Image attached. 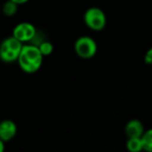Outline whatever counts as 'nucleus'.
Wrapping results in <instances>:
<instances>
[{
  "instance_id": "4468645a",
  "label": "nucleus",
  "mask_w": 152,
  "mask_h": 152,
  "mask_svg": "<svg viewBox=\"0 0 152 152\" xmlns=\"http://www.w3.org/2000/svg\"><path fill=\"white\" fill-rule=\"evenodd\" d=\"M5 150V143L0 139V152H3Z\"/></svg>"
},
{
  "instance_id": "f257e3e1",
  "label": "nucleus",
  "mask_w": 152,
  "mask_h": 152,
  "mask_svg": "<svg viewBox=\"0 0 152 152\" xmlns=\"http://www.w3.org/2000/svg\"><path fill=\"white\" fill-rule=\"evenodd\" d=\"M44 56L36 44H24L18 57V65L20 69L27 74H34L41 69Z\"/></svg>"
},
{
  "instance_id": "2eb2a0df",
  "label": "nucleus",
  "mask_w": 152,
  "mask_h": 152,
  "mask_svg": "<svg viewBox=\"0 0 152 152\" xmlns=\"http://www.w3.org/2000/svg\"><path fill=\"white\" fill-rule=\"evenodd\" d=\"M0 12H1V4H0Z\"/></svg>"
},
{
  "instance_id": "1a4fd4ad",
  "label": "nucleus",
  "mask_w": 152,
  "mask_h": 152,
  "mask_svg": "<svg viewBox=\"0 0 152 152\" xmlns=\"http://www.w3.org/2000/svg\"><path fill=\"white\" fill-rule=\"evenodd\" d=\"M18 7H19V5L16 2H14L12 0H7L1 7V12L7 17H12V16L16 15V13L18 12Z\"/></svg>"
},
{
  "instance_id": "9b49d317",
  "label": "nucleus",
  "mask_w": 152,
  "mask_h": 152,
  "mask_svg": "<svg viewBox=\"0 0 152 152\" xmlns=\"http://www.w3.org/2000/svg\"><path fill=\"white\" fill-rule=\"evenodd\" d=\"M37 46L39 47L41 53L43 54V56H49L53 53V50H54V47H53V44L51 42L47 40H43L41 42L37 43Z\"/></svg>"
},
{
  "instance_id": "423d86ee",
  "label": "nucleus",
  "mask_w": 152,
  "mask_h": 152,
  "mask_svg": "<svg viewBox=\"0 0 152 152\" xmlns=\"http://www.w3.org/2000/svg\"><path fill=\"white\" fill-rule=\"evenodd\" d=\"M18 127L17 124L11 119H5V120L0 122V139L4 143L10 142L17 135Z\"/></svg>"
},
{
  "instance_id": "6e6552de",
  "label": "nucleus",
  "mask_w": 152,
  "mask_h": 152,
  "mask_svg": "<svg viewBox=\"0 0 152 152\" xmlns=\"http://www.w3.org/2000/svg\"><path fill=\"white\" fill-rule=\"evenodd\" d=\"M126 148L130 152H141L143 150V143L141 137H127Z\"/></svg>"
},
{
  "instance_id": "9d476101",
  "label": "nucleus",
  "mask_w": 152,
  "mask_h": 152,
  "mask_svg": "<svg viewBox=\"0 0 152 152\" xmlns=\"http://www.w3.org/2000/svg\"><path fill=\"white\" fill-rule=\"evenodd\" d=\"M143 143V150L147 152H152V128L144 131L141 137Z\"/></svg>"
},
{
  "instance_id": "ddd939ff",
  "label": "nucleus",
  "mask_w": 152,
  "mask_h": 152,
  "mask_svg": "<svg viewBox=\"0 0 152 152\" xmlns=\"http://www.w3.org/2000/svg\"><path fill=\"white\" fill-rule=\"evenodd\" d=\"M12 1H14V2H16L18 5H22V4H25V3L29 2L30 0H12Z\"/></svg>"
},
{
  "instance_id": "0eeeda50",
  "label": "nucleus",
  "mask_w": 152,
  "mask_h": 152,
  "mask_svg": "<svg viewBox=\"0 0 152 152\" xmlns=\"http://www.w3.org/2000/svg\"><path fill=\"white\" fill-rule=\"evenodd\" d=\"M144 131H145L144 124L137 119H132L125 125V134L127 137H141Z\"/></svg>"
},
{
  "instance_id": "7ed1b4c3",
  "label": "nucleus",
  "mask_w": 152,
  "mask_h": 152,
  "mask_svg": "<svg viewBox=\"0 0 152 152\" xmlns=\"http://www.w3.org/2000/svg\"><path fill=\"white\" fill-rule=\"evenodd\" d=\"M83 22L89 29L101 31L106 26V15L99 7H89L83 14Z\"/></svg>"
},
{
  "instance_id": "39448f33",
  "label": "nucleus",
  "mask_w": 152,
  "mask_h": 152,
  "mask_svg": "<svg viewBox=\"0 0 152 152\" xmlns=\"http://www.w3.org/2000/svg\"><path fill=\"white\" fill-rule=\"evenodd\" d=\"M12 36L23 44H28L34 42L38 37V30L30 22H20L14 27Z\"/></svg>"
},
{
  "instance_id": "f03ea898",
  "label": "nucleus",
  "mask_w": 152,
  "mask_h": 152,
  "mask_svg": "<svg viewBox=\"0 0 152 152\" xmlns=\"http://www.w3.org/2000/svg\"><path fill=\"white\" fill-rule=\"evenodd\" d=\"M23 45V43L18 41L13 36L5 38L0 43V61L5 64L16 63Z\"/></svg>"
},
{
  "instance_id": "f8f14e48",
  "label": "nucleus",
  "mask_w": 152,
  "mask_h": 152,
  "mask_svg": "<svg viewBox=\"0 0 152 152\" xmlns=\"http://www.w3.org/2000/svg\"><path fill=\"white\" fill-rule=\"evenodd\" d=\"M144 61L147 65H152V47L147 50L145 56H144Z\"/></svg>"
},
{
  "instance_id": "20e7f679",
  "label": "nucleus",
  "mask_w": 152,
  "mask_h": 152,
  "mask_svg": "<svg viewBox=\"0 0 152 152\" xmlns=\"http://www.w3.org/2000/svg\"><path fill=\"white\" fill-rule=\"evenodd\" d=\"M74 51L76 55L83 59H90L96 55L98 46L96 41L89 36L79 37L74 43Z\"/></svg>"
}]
</instances>
